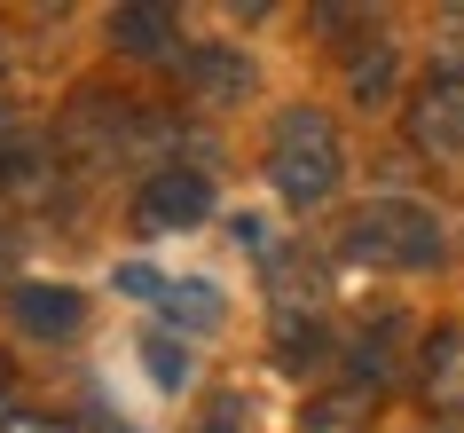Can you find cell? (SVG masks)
I'll use <instances>...</instances> for the list:
<instances>
[{
  "label": "cell",
  "mask_w": 464,
  "mask_h": 433,
  "mask_svg": "<svg viewBox=\"0 0 464 433\" xmlns=\"http://www.w3.org/2000/svg\"><path fill=\"white\" fill-rule=\"evenodd\" d=\"M0 433H72V426L48 409H0Z\"/></svg>",
  "instance_id": "9a60e30c"
},
{
  "label": "cell",
  "mask_w": 464,
  "mask_h": 433,
  "mask_svg": "<svg viewBox=\"0 0 464 433\" xmlns=\"http://www.w3.org/2000/svg\"><path fill=\"white\" fill-rule=\"evenodd\" d=\"M339 173H346V158H339V126L323 119V111H284L276 119V134H268V182H276V197L284 205H299V213H315V205H331L339 197Z\"/></svg>",
  "instance_id": "6da1fadb"
},
{
  "label": "cell",
  "mask_w": 464,
  "mask_h": 433,
  "mask_svg": "<svg viewBox=\"0 0 464 433\" xmlns=\"http://www.w3.org/2000/svg\"><path fill=\"white\" fill-rule=\"evenodd\" d=\"M346 87H354V103H386L393 95V48H362L346 64Z\"/></svg>",
  "instance_id": "4fadbf2b"
},
{
  "label": "cell",
  "mask_w": 464,
  "mask_h": 433,
  "mask_svg": "<svg viewBox=\"0 0 464 433\" xmlns=\"http://www.w3.org/2000/svg\"><path fill=\"white\" fill-rule=\"evenodd\" d=\"M213 213V182L197 166H166V173H150L142 197H134V229L142 237H166V229H197V221Z\"/></svg>",
  "instance_id": "5b68a950"
},
{
  "label": "cell",
  "mask_w": 464,
  "mask_h": 433,
  "mask_svg": "<svg viewBox=\"0 0 464 433\" xmlns=\"http://www.w3.org/2000/svg\"><path fill=\"white\" fill-rule=\"evenodd\" d=\"M111 284H119L126 300H158L166 323H189V331H213L220 323V284H205V276H158V268L126 261Z\"/></svg>",
  "instance_id": "277c9868"
},
{
  "label": "cell",
  "mask_w": 464,
  "mask_h": 433,
  "mask_svg": "<svg viewBox=\"0 0 464 433\" xmlns=\"http://www.w3.org/2000/svg\"><path fill=\"white\" fill-rule=\"evenodd\" d=\"M346 252L370 261V268H433L449 252V237H440V221L425 205L386 197V205H362V213L346 221Z\"/></svg>",
  "instance_id": "7a4b0ae2"
},
{
  "label": "cell",
  "mask_w": 464,
  "mask_h": 433,
  "mask_svg": "<svg viewBox=\"0 0 464 433\" xmlns=\"http://www.w3.org/2000/svg\"><path fill=\"white\" fill-rule=\"evenodd\" d=\"M24 158V119H16V103H0V173Z\"/></svg>",
  "instance_id": "2e32d148"
},
{
  "label": "cell",
  "mask_w": 464,
  "mask_h": 433,
  "mask_svg": "<svg viewBox=\"0 0 464 433\" xmlns=\"http://www.w3.org/2000/svg\"><path fill=\"white\" fill-rule=\"evenodd\" d=\"M370 418H378V386H362V379L323 386V394L299 402V433H370Z\"/></svg>",
  "instance_id": "9c48e42d"
},
{
  "label": "cell",
  "mask_w": 464,
  "mask_h": 433,
  "mask_svg": "<svg viewBox=\"0 0 464 433\" xmlns=\"http://www.w3.org/2000/svg\"><path fill=\"white\" fill-rule=\"evenodd\" d=\"M189 95L197 103H245L252 95V64L237 48H189Z\"/></svg>",
  "instance_id": "8fae6325"
},
{
  "label": "cell",
  "mask_w": 464,
  "mask_h": 433,
  "mask_svg": "<svg viewBox=\"0 0 464 433\" xmlns=\"http://www.w3.org/2000/svg\"><path fill=\"white\" fill-rule=\"evenodd\" d=\"M245 426H252L245 394H213V409H205V426H197V433H245Z\"/></svg>",
  "instance_id": "5bb4252c"
},
{
  "label": "cell",
  "mask_w": 464,
  "mask_h": 433,
  "mask_svg": "<svg viewBox=\"0 0 464 433\" xmlns=\"http://www.w3.org/2000/svg\"><path fill=\"white\" fill-rule=\"evenodd\" d=\"M410 143L433 158H464V79H433L410 95Z\"/></svg>",
  "instance_id": "52a82bcc"
},
{
  "label": "cell",
  "mask_w": 464,
  "mask_h": 433,
  "mask_svg": "<svg viewBox=\"0 0 464 433\" xmlns=\"http://www.w3.org/2000/svg\"><path fill=\"white\" fill-rule=\"evenodd\" d=\"M134 134H142V111L126 95H111V87H79L63 103V119H55V150L72 166H87V173H111L134 150Z\"/></svg>",
  "instance_id": "3957f363"
},
{
  "label": "cell",
  "mask_w": 464,
  "mask_h": 433,
  "mask_svg": "<svg viewBox=\"0 0 464 433\" xmlns=\"http://www.w3.org/2000/svg\"><path fill=\"white\" fill-rule=\"evenodd\" d=\"M0 402H8V362H0Z\"/></svg>",
  "instance_id": "ac0fdd59"
},
{
  "label": "cell",
  "mask_w": 464,
  "mask_h": 433,
  "mask_svg": "<svg viewBox=\"0 0 464 433\" xmlns=\"http://www.w3.org/2000/svg\"><path fill=\"white\" fill-rule=\"evenodd\" d=\"M134 355H142V370H150L158 394H181V386H189V347H181L173 331H142V339H134Z\"/></svg>",
  "instance_id": "7c38bea8"
},
{
  "label": "cell",
  "mask_w": 464,
  "mask_h": 433,
  "mask_svg": "<svg viewBox=\"0 0 464 433\" xmlns=\"http://www.w3.org/2000/svg\"><path fill=\"white\" fill-rule=\"evenodd\" d=\"M8 252H16V229H8V221H0V268H8Z\"/></svg>",
  "instance_id": "e0dca14e"
},
{
  "label": "cell",
  "mask_w": 464,
  "mask_h": 433,
  "mask_svg": "<svg viewBox=\"0 0 464 433\" xmlns=\"http://www.w3.org/2000/svg\"><path fill=\"white\" fill-rule=\"evenodd\" d=\"M417 386H425V402L440 418H464V331H440L417 362Z\"/></svg>",
  "instance_id": "30bf717a"
},
{
  "label": "cell",
  "mask_w": 464,
  "mask_h": 433,
  "mask_svg": "<svg viewBox=\"0 0 464 433\" xmlns=\"http://www.w3.org/2000/svg\"><path fill=\"white\" fill-rule=\"evenodd\" d=\"M111 48H119L126 64H189V48H181V16L158 8V0H134V8L111 16Z\"/></svg>",
  "instance_id": "8992f818"
},
{
  "label": "cell",
  "mask_w": 464,
  "mask_h": 433,
  "mask_svg": "<svg viewBox=\"0 0 464 433\" xmlns=\"http://www.w3.org/2000/svg\"><path fill=\"white\" fill-rule=\"evenodd\" d=\"M8 323L24 339H72L87 323V300L72 284H8Z\"/></svg>",
  "instance_id": "ba28073f"
}]
</instances>
